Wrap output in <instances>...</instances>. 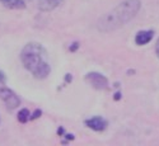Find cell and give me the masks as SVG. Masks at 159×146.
Wrapping results in <instances>:
<instances>
[{
    "mask_svg": "<svg viewBox=\"0 0 159 146\" xmlns=\"http://www.w3.org/2000/svg\"><path fill=\"white\" fill-rule=\"evenodd\" d=\"M140 0H124L113 10L99 18L97 22V28L99 32H112L118 29L132 18H135L140 10Z\"/></svg>",
    "mask_w": 159,
    "mask_h": 146,
    "instance_id": "cell-1",
    "label": "cell"
},
{
    "mask_svg": "<svg viewBox=\"0 0 159 146\" xmlns=\"http://www.w3.org/2000/svg\"><path fill=\"white\" fill-rule=\"evenodd\" d=\"M20 60L24 68L36 79H46L51 73L46 48L38 42H28L20 52Z\"/></svg>",
    "mask_w": 159,
    "mask_h": 146,
    "instance_id": "cell-2",
    "label": "cell"
},
{
    "mask_svg": "<svg viewBox=\"0 0 159 146\" xmlns=\"http://www.w3.org/2000/svg\"><path fill=\"white\" fill-rule=\"evenodd\" d=\"M85 82L92 85L94 89L97 90H104L108 88V80L107 77L103 76L101 73H96V71H92V73H88L85 75Z\"/></svg>",
    "mask_w": 159,
    "mask_h": 146,
    "instance_id": "cell-3",
    "label": "cell"
},
{
    "mask_svg": "<svg viewBox=\"0 0 159 146\" xmlns=\"http://www.w3.org/2000/svg\"><path fill=\"white\" fill-rule=\"evenodd\" d=\"M0 98L3 99V102L8 105L9 108H17L18 105H20V99L11 89L7 88L5 84L0 85Z\"/></svg>",
    "mask_w": 159,
    "mask_h": 146,
    "instance_id": "cell-4",
    "label": "cell"
},
{
    "mask_svg": "<svg viewBox=\"0 0 159 146\" xmlns=\"http://www.w3.org/2000/svg\"><path fill=\"white\" fill-rule=\"evenodd\" d=\"M85 125L93 131H97V132H101V131H104L106 127H107V121L104 118L99 117V116H96V117H92L89 119L85 121Z\"/></svg>",
    "mask_w": 159,
    "mask_h": 146,
    "instance_id": "cell-5",
    "label": "cell"
},
{
    "mask_svg": "<svg viewBox=\"0 0 159 146\" xmlns=\"http://www.w3.org/2000/svg\"><path fill=\"white\" fill-rule=\"evenodd\" d=\"M153 36H154L153 31H140V32H138V34L135 37V43L138 46H144L152 41Z\"/></svg>",
    "mask_w": 159,
    "mask_h": 146,
    "instance_id": "cell-6",
    "label": "cell"
},
{
    "mask_svg": "<svg viewBox=\"0 0 159 146\" xmlns=\"http://www.w3.org/2000/svg\"><path fill=\"white\" fill-rule=\"evenodd\" d=\"M61 3L62 0H38V8L42 11H51L56 9Z\"/></svg>",
    "mask_w": 159,
    "mask_h": 146,
    "instance_id": "cell-7",
    "label": "cell"
},
{
    "mask_svg": "<svg viewBox=\"0 0 159 146\" xmlns=\"http://www.w3.org/2000/svg\"><path fill=\"white\" fill-rule=\"evenodd\" d=\"M2 3L4 4V7L9 9H24L25 8V4L23 0H2Z\"/></svg>",
    "mask_w": 159,
    "mask_h": 146,
    "instance_id": "cell-8",
    "label": "cell"
},
{
    "mask_svg": "<svg viewBox=\"0 0 159 146\" xmlns=\"http://www.w3.org/2000/svg\"><path fill=\"white\" fill-rule=\"evenodd\" d=\"M31 119V113L27 108H23L22 111H19L18 113V121L22 122V123H25L27 121H30Z\"/></svg>",
    "mask_w": 159,
    "mask_h": 146,
    "instance_id": "cell-9",
    "label": "cell"
},
{
    "mask_svg": "<svg viewBox=\"0 0 159 146\" xmlns=\"http://www.w3.org/2000/svg\"><path fill=\"white\" fill-rule=\"evenodd\" d=\"M41 114H42V111L41 109H36L34 113L31 114V119H37V118H39V116H41Z\"/></svg>",
    "mask_w": 159,
    "mask_h": 146,
    "instance_id": "cell-10",
    "label": "cell"
},
{
    "mask_svg": "<svg viewBox=\"0 0 159 146\" xmlns=\"http://www.w3.org/2000/svg\"><path fill=\"white\" fill-rule=\"evenodd\" d=\"M7 83V76L3 71H0V85H4Z\"/></svg>",
    "mask_w": 159,
    "mask_h": 146,
    "instance_id": "cell-11",
    "label": "cell"
},
{
    "mask_svg": "<svg viewBox=\"0 0 159 146\" xmlns=\"http://www.w3.org/2000/svg\"><path fill=\"white\" fill-rule=\"evenodd\" d=\"M155 51H157V55H158V57H159V39L157 41V46H155Z\"/></svg>",
    "mask_w": 159,
    "mask_h": 146,
    "instance_id": "cell-12",
    "label": "cell"
},
{
    "mask_svg": "<svg viewBox=\"0 0 159 146\" xmlns=\"http://www.w3.org/2000/svg\"><path fill=\"white\" fill-rule=\"evenodd\" d=\"M78 46H79L78 43H74V46H71V47H70V51H75V50L78 48Z\"/></svg>",
    "mask_w": 159,
    "mask_h": 146,
    "instance_id": "cell-13",
    "label": "cell"
},
{
    "mask_svg": "<svg viewBox=\"0 0 159 146\" xmlns=\"http://www.w3.org/2000/svg\"><path fill=\"white\" fill-rule=\"evenodd\" d=\"M120 93H116V94H115V99H120Z\"/></svg>",
    "mask_w": 159,
    "mask_h": 146,
    "instance_id": "cell-14",
    "label": "cell"
},
{
    "mask_svg": "<svg viewBox=\"0 0 159 146\" xmlns=\"http://www.w3.org/2000/svg\"><path fill=\"white\" fill-rule=\"evenodd\" d=\"M0 2H2V0H0Z\"/></svg>",
    "mask_w": 159,
    "mask_h": 146,
    "instance_id": "cell-15",
    "label": "cell"
}]
</instances>
